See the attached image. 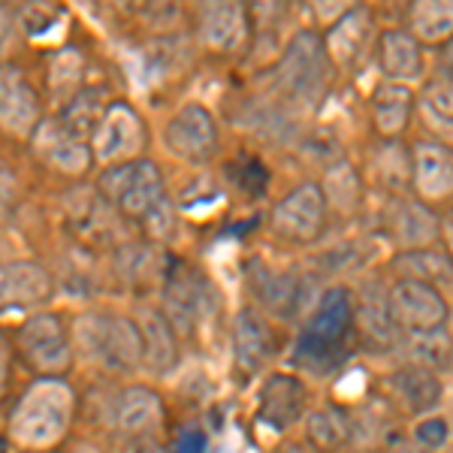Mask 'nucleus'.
Returning a JSON list of instances; mask_svg holds the SVG:
<instances>
[{"label": "nucleus", "instance_id": "nucleus-33", "mask_svg": "<svg viewBox=\"0 0 453 453\" xmlns=\"http://www.w3.org/2000/svg\"><path fill=\"white\" fill-rule=\"evenodd\" d=\"M420 112L429 121V127L450 134V79H435L433 85H426L420 97Z\"/></svg>", "mask_w": 453, "mask_h": 453}, {"label": "nucleus", "instance_id": "nucleus-23", "mask_svg": "<svg viewBox=\"0 0 453 453\" xmlns=\"http://www.w3.org/2000/svg\"><path fill=\"white\" fill-rule=\"evenodd\" d=\"M36 104L34 88L21 79L16 67H0V127L12 134H31L36 127Z\"/></svg>", "mask_w": 453, "mask_h": 453}, {"label": "nucleus", "instance_id": "nucleus-21", "mask_svg": "<svg viewBox=\"0 0 453 453\" xmlns=\"http://www.w3.org/2000/svg\"><path fill=\"white\" fill-rule=\"evenodd\" d=\"M160 414H164V402L151 387H127L112 405V426L127 438H142L149 429L157 426Z\"/></svg>", "mask_w": 453, "mask_h": 453}, {"label": "nucleus", "instance_id": "nucleus-14", "mask_svg": "<svg viewBox=\"0 0 453 453\" xmlns=\"http://www.w3.org/2000/svg\"><path fill=\"white\" fill-rule=\"evenodd\" d=\"M245 279L251 288L254 299L263 305V314H275V318H294L303 305L305 284L296 273H281V269L266 266L263 260H251L245 266Z\"/></svg>", "mask_w": 453, "mask_h": 453}, {"label": "nucleus", "instance_id": "nucleus-5", "mask_svg": "<svg viewBox=\"0 0 453 453\" xmlns=\"http://www.w3.org/2000/svg\"><path fill=\"white\" fill-rule=\"evenodd\" d=\"M76 342L106 372L130 375V372L142 369V345L134 318H124V314H88L76 324Z\"/></svg>", "mask_w": 453, "mask_h": 453}, {"label": "nucleus", "instance_id": "nucleus-18", "mask_svg": "<svg viewBox=\"0 0 453 453\" xmlns=\"http://www.w3.org/2000/svg\"><path fill=\"white\" fill-rule=\"evenodd\" d=\"M408 179H411L418 200H444L453 185L450 149L441 142H418L408 155Z\"/></svg>", "mask_w": 453, "mask_h": 453}, {"label": "nucleus", "instance_id": "nucleus-1", "mask_svg": "<svg viewBox=\"0 0 453 453\" xmlns=\"http://www.w3.org/2000/svg\"><path fill=\"white\" fill-rule=\"evenodd\" d=\"M354 299L345 288H330L326 294H320L311 318L296 335L294 363L309 375L330 378L354 357Z\"/></svg>", "mask_w": 453, "mask_h": 453}, {"label": "nucleus", "instance_id": "nucleus-19", "mask_svg": "<svg viewBox=\"0 0 453 453\" xmlns=\"http://www.w3.org/2000/svg\"><path fill=\"white\" fill-rule=\"evenodd\" d=\"M354 330L357 339H366L375 348H396L402 333L393 320L390 299L381 284H366L360 303H354Z\"/></svg>", "mask_w": 453, "mask_h": 453}, {"label": "nucleus", "instance_id": "nucleus-11", "mask_svg": "<svg viewBox=\"0 0 453 453\" xmlns=\"http://www.w3.org/2000/svg\"><path fill=\"white\" fill-rule=\"evenodd\" d=\"M309 414V390L296 375L275 372L266 378L257 396V420L273 433H288Z\"/></svg>", "mask_w": 453, "mask_h": 453}, {"label": "nucleus", "instance_id": "nucleus-17", "mask_svg": "<svg viewBox=\"0 0 453 453\" xmlns=\"http://www.w3.org/2000/svg\"><path fill=\"white\" fill-rule=\"evenodd\" d=\"M142 145V121L127 104H109L97 130H94V149L106 164H124L130 149Z\"/></svg>", "mask_w": 453, "mask_h": 453}, {"label": "nucleus", "instance_id": "nucleus-29", "mask_svg": "<svg viewBox=\"0 0 453 453\" xmlns=\"http://www.w3.org/2000/svg\"><path fill=\"white\" fill-rule=\"evenodd\" d=\"M203 40L211 49H233L242 40L245 27V10L239 4H211L200 16Z\"/></svg>", "mask_w": 453, "mask_h": 453}, {"label": "nucleus", "instance_id": "nucleus-36", "mask_svg": "<svg viewBox=\"0 0 453 453\" xmlns=\"http://www.w3.org/2000/svg\"><path fill=\"white\" fill-rule=\"evenodd\" d=\"M233 179L242 188L248 196H263L269 185V173L257 157H242L239 164H233Z\"/></svg>", "mask_w": 453, "mask_h": 453}, {"label": "nucleus", "instance_id": "nucleus-24", "mask_svg": "<svg viewBox=\"0 0 453 453\" xmlns=\"http://www.w3.org/2000/svg\"><path fill=\"white\" fill-rule=\"evenodd\" d=\"M378 64L387 82L408 85L423 76V46L408 31H387L378 42Z\"/></svg>", "mask_w": 453, "mask_h": 453}, {"label": "nucleus", "instance_id": "nucleus-3", "mask_svg": "<svg viewBox=\"0 0 453 453\" xmlns=\"http://www.w3.org/2000/svg\"><path fill=\"white\" fill-rule=\"evenodd\" d=\"M97 188H100V200L106 206H112L121 218L142 221V224L164 206V196H166L164 175L145 157L109 166L100 175Z\"/></svg>", "mask_w": 453, "mask_h": 453}, {"label": "nucleus", "instance_id": "nucleus-16", "mask_svg": "<svg viewBox=\"0 0 453 453\" xmlns=\"http://www.w3.org/2000/svg\"><path fill=\"white\" fill-rule=\"evenodd\" d=\"M55 294V279L34 260L0 263V309L42 305Z\"/></svg>", "mask_w": 453, "mask_h": 453}, {"label": "nucleus", "instance_id": "nucleus-2", "mask_svg": "<svg viewBox=\"0 0 453 453\" xmlns=\"http://www.w3.org/2000/svg\"><path fill=\"white\" fill-rule=\"evenodd\" d=\"M73 418V393L64 381H36L10 414V438L25 448H49L61 441Z\"/></svg>", "mask_w": 453, "mask_h": 453}, {"label": "nucleus", "instance_id": "nucleus-13", "mask_svg": "<svg viewBox=\"0 0 453 453\" xmlns=\"http://www.w3.org/2000/svg\"><path fill=\"white\" fill-rule=\"evenodd\" d=\"M326 221V200L318 185H303L275 203L273 226L290 242H314Z\"/></svg>", "mask_w": 453, "mask_h": 453}, {"label": "nucleus", "instance_id": "nucleus-35", "mask_svg": "<svg viewBox=\"0 0 453 453\" xmlns=\"http://www.w3.org/2000/svg\"><path fill=\"white\" fill-rule=\"evenodd\" d=\"M411 441L420 444V448L433 450V453H441L450 448V423L448 418H423L418 420L411 433Z\"/></svg>", "mask_w": 453, "mask_h": 453}, {"label": "nucleus", "instance_id": "nucleus-26", "mask_svg": "<svg viewBox=\"0 0 453 453\" xmlns=\"http://www.w3.org/2000/svg\"><path fill=\"white\" fill-rule=\"evenodd\" d=\"M305 435L318 453H339L354 438V418L348 408L326 402L305 414Z\"/></svg>", "mask_w": 453, "mask_h": 453}, {"label": "nucleus", "instance_id": "nucleus-12", "mask_svg": "<svg viewBox=\"0 0 453 453\" xmlns=\"http://www.w3.org/2000/svg\"><path fill=\"white\" fill-rule=\"evenodd\" d=\"M233 354L242 375H257L279 354V333L260 309L248 305L233 320Z\"/></svg>", "mask_w": 453, "mask_h": 453}, {"label": "nucleus", "instance_id": "nucleus-4", "mask_svg": "<svg viewBox=\"0 0 453 453\" xmlns=\"http://www.w3.org/2000/svg\"><path fill=\"white\" fill-rule=\"evenodd\" d=\"M279 88L299 106H320L333 85L335 67L324 49V40L311 31H299L290 40L288 52H284L279 70Z\"/></svg>", "mask_w": 453, "mask_h": 453}, {"label": "nucleus", "instance_id": "nucleus-39", "mask_svg": "<svg viewBox=\"0 0 453 453\" xmlns=\"http://www.w3.org/2000/svg\"><path fill=\"white\" fill-rule=\"evenodd\" d=\"M390 453H433V450L414 444L411 438H399V441H390Z\"/></svg>", "mask_w": 453, "mask_h": 453}, {"label": "nucleus", "instance_id": "nucleus-37", "mask_svg": "<svg viewBox=\"0 0 453 453\" xmlns=\"http://www.w3.org/2000/svg\"><path fill=\"white\" fill-rule=\"evenodd\" d=\"M206 450V435L200 429H185L175 438V450L173 453H203Z\"/></svg>", "mask_w": 453, "mask_h": 453}, {"label": "nucleus", "instance_id": "nucleus-32", "mask_svg": "<svg viewBox=\"0 0 453 453\" xmlns=\"http://www.w3.org/2000/svg\"><path fill=\"white\" fill-rule=\"evenodd\" d=\"M414 19V40H441L450 34V6L448 4H418L411 10Z\"/></svg>", "mask_w": 453, "mask_h": 453}, {"label": "nucleus", "instance_id": "nucleus-30", "mask_svg": "<svg viewBox=\"0 0 453 453\" xmlns=\"http://www.w3.org/2000/svg\"><path fill=\"white\" fill-rule=\"evenodd\" d=\"M104 112H106V104L100 100V91H79L76 97L64 106L58 124H61L64 130H70L76 140L88 142L94 136V130H97L100 119H104Z\"/></svg>", "mask_w": 453, "mask_h": 453}, {"label": "nucleus", "instance_id": "nucleus-40", "mask_svg": "<svg viewBox=\"0 0 453 453\" xmlns=\"http://www.w3.org/2000/svg\"><path fill=\"white\" fill-rule=\"evenodd\" d=\"M6 372H10V357H6L4 339H0V390H4V384H6Z\"/></svg>", "mask_w": 453, "mask_h": 453}, {"label": "nucleus", "instance_id": "nucleus-31", "mask_svg": "<svg viewBox=\"0 0 453 453\" xmlns=\"http://www.w3.org/2000/svg\"><path fill=\"white\" fill-rule=\"evenodd\" d=\"M411 363H418V366L429 369V372H448L450 369V333L448 326H441V330H433V333H418L411 335Z\"/></svg>", "mask_w": 453, "mask_h": 453}, {"label": "nucleus", "instance_id": "nucleus-7", "mask_svg": "<svg viewBox=\"0 0 453 453\" xmlns=\"http://www.w3.org/2000/svg\"><path fill=\"white\" fill-rule=\"evenodd\" d=\"M215 305V290L206 275L185 260H170L164 269V318L175 333H191Z\"/></svg>", "mask_w": 453, "mask_h": 453}, {"label": "nucleus", "instance_id": "nucleus-28", "mask_svg": "<svg viewBox=\"0 0 453 453\" xmlns=\"http://www.w3.org/2000/svg\"><path fill=\"white\" fill-rule=\"evenodd\" d=\"M369 27H372V16L366 10H350L345 16L339 19V25L333 27L330 34H326L324 40V49L326 55H330L333 67L335 64H357L363 58V46H366V36H369Z\"/></svg>", "mask_w": 453, "mask_h": 453}, {"label": "nucleus", "instance_id": "nucleus-41", "mask_svg": "<svg viewBox=\"0 0 453 453\" xmlns=\"http://www.w3.org/2000/svg\"><path fill=\"white\" fill-rule=\"evenodd\" d=\"M0 453H10V438L0 435Z\"/></svg>", "mask_w": 453, "mask_h": 453}, {"label": "nucleus", "instance_id": "nucleus-10", "mask_svg": "<svg viewBox=\"0 0 453 453\" xmlns=\"http://www.w3.org/2000/svg\"><path fill=\"white\" fill-rule=\"evenodd\" d=\"M387 236L399 245V251H414V248H433L441 239V224L438 215L418 196L393 194L390 206L384 211Z\"/></svg>", "mask_w": 453, "mask_h": 453}, {"label": "nucleus", "instance_id": "nucleus-6", "mask_svg": "<svg viewBox=\"0 0 453 453\" xmlns=\"http://www.w3.org/2000/svg\"><path fill=\"white\" fill-rule=\"evenodd\" d=\"M16 354L40 381H61L73 369V339L61 314H31L16 333Z\"/></svg>", "mask_w": 453, "mask_h": 453}, {"label": "nucleus", "instance_id": "nucleus-8", "mask_svg": "<svg viewBox=\"0 0 453 453\" xmlns=\"http://www.w3.org/2000/svg\"><path fill=\"white\" fill-rule=\"evenodd\" d=\"M387 299H390V311L399 333L418 335L448 326L450 309L438 288L420 281H396L393 290H387Z\"/></svg>", "mask_w": 453, "mask_h": 453}, {"label": "nucleus", "instance_id": "nucleus-15", "mask_svg": "<svg viewBox=\"0 0 453 453\" xmlns=\"http://www.w3.org/2000/svg\"><path fill=\"white\" fill-rule=\"evenodd\" d=\"M387 390H390L393 402L405 414L418 418V414H429L438 408V402L444 396L441 375L418 366V363H405V366L393 369L387 375Z\"/></svg>", "mask_w": 453, "mask_h": 453}, {"label": "nucleus", "instance_id": "nucleus-22", "mask_svg": "<svg viewBox=\"0 0 453 453\" xmlns=\"http://www.w3.org/2000/svg\"><path fill=\"white\" fill-rule=\"evenodd\" d=\"M34 145L36 155L46 160L49 166L70 175H79L91 166V151H88V142L76 140L70 130H64L61 124H42V127L34 130Z\"/></svg>", "mask_w": 453, "mask_h": 453}, {"label": "nucleus", "instance_id": "nucleus-27", "mask_svg": "<svg viewBox=\"0 0 453 453\" xmlns=\"http://www.w3.org/2000/svg\"><path fill=\"white\" fill-rule=\"evenodd\" d=\"M390 269L399 275V281H420L429 288L450 284V254L444 248H414V251H399L393 257Z\"/></svg>", "mask_w": 453, "mask_h": 453}, {"label": "nucleus", "instance_id": "nucleus-9", "mask_svg": "<svg viewBox=\"0 0 453 453\" xmlns=\"http://www.w3.org/2000/svg\"><path fill=\"white\" fill-rule=\"evenodd\" d=\"M164 142L175 157L188 160V164H206L218 151V124L206 106L188 104L166 124Z\"/></svg>", "mask_w": 453, "mask_h": 453}, {"label": "nucleus", "instance_id": "nucleus-25", "mask_svg": "<svg viewBox=\"0 0 453 453\" xmlns=\"http://www.w3.org/2000/svg\"><path fill=\"white\" fill-rule=\"evenodd\" d=\"M414 115V91L408 85L384 82L372 94V124L387 140H396L408 130Z\"/></svg>", "mask_w": 453, "mask_h": 453}, {"label": "nucleus", "instance_id": "nucleus-38", "mask_svg": "<svg viewBox=\"0 0 453 453\" xmlns=\"http://www.w3.org/2000/svg\"><path fill=\"white\" fill-rule=\"evenodd\" d=\"M127 453H166V450H164V444L155 441L151 435H142V438H134Z\"/></svg>", "mask_w": 453, "mask_h": 453}, {"label": "nucleus", "instance_id": "nucleus-20", "mask_svg": "<svg viewBox=\"0 0 453 453\" xmlns=\"http://www.w3.org/2000/svg\"><path fill=\"white\" fill-rule=\"evenodd\" d=\"M134 324L140 330L142 369L155 372V375H166L179 363V333L173 330V324L157 309L140 311V318Z\"/></svg>", "mask_w": 453, "mask_h": 453}, {"label": "nucleus", "instance_id": "nucleus-34", "mask_svg": "<svg viewBox=\"0 0 453 453\" xmlns=\"http://www.w3.org/2000/svg\"><path fill=\"white\" fill-rule=\"evenodd\" d=\"M318 188H320V194H324L326 206H333L339 211H354L363 203V181L350 164L345 166V185H339L330 175H324V185H318Z\"/></svg>", "mask_w": 453, "mask_h": 453}]
</instances>
